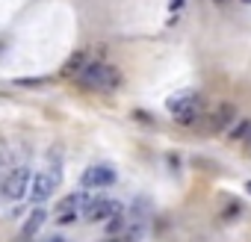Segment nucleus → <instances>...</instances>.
Segmentation results:
<instances>
[{
  "label": "nucleus",
  "mask_w": 251,
  "mask_h": 242,
  "mask_svg": "<svg viewBox=\"0 0 251 242\" xmlns=\"http://www.w3.org/2000/svg\"><path fill=\"white\" fill-rule=\"evenodd\" d=\"M77 83L83 89H92V92H112L121 86V71L106 65V62H89L77 74Z\"/></svg>",
  "instance_id": "obj_1"
},
{
  "label": "nucleus",
  "mask_w": 251,
  "mask_h": 242,
  "mask_svg": "<svg viewBox=\"0 0 251 242\" xmlns=\"http://www.w3.org/2000/svg\"><path fill=\"white\" fill-rule=\"evenodd\" d=\"M30 169L27 166H18V169H12L6 177H3V183H0V195H3L6 201H21L24 195H27V186H30Z\"/></svg>",
  "instance_id": "obj_2"
},
{
  "label": "nucleus",
  "mask_w": 251,
  "mask_h": 242,
  "mask_svg": "<svg viewBox=\"0 0 251 242\" xmlns=\"http://www.w3.org/2000/svg\"><path fill=\"white\" fill-rule=\"evenodd\" d=\"M62 180V171L59 169H50V171H39L36 177H30V186H27V195L36 201V204H42V201H48L50 195H53V189H56V183Z\"/></svg>",
  "instance_id": "obj_3"
},
{
  "label": "nucleus",
  "mask_w": 251,
  "mask_h": 242,
  "mask_svg": "<svg viewBox=\"0 0 251 242\" xmlns=\"http://www.w3.org/2000/svg\"><path fill=\"white\" fill-rule=\"evenodd\" d=\"M89 192H74V195H68V198H62L59 204H56V221L59 224H74L77 218H80V210H86L89 207Z\"/></svg>",
  "instance_id": "obj_4"
},
{
  "label": "nucleus",
  "mask_w": 251,
  "mask_h": 242,
  "mask_svg": "<svg viewBox=\"0 0 251 242\" xmlns=\"http://www.w3.org/2000/svg\"><path fill=\"white\" fill-rule=\"evenodd\" d=\"M115 183V169L112 166H89L86 171H83V177H80V186L83 189H106V186H112Z\"/></svg>",
  "instance_id": "obj_5"
},
{
  "label": "nucleus",
  "mask_w": 251,
  "mask_h": 242,
  "mask_svg": "<svg viewBox=\"0 0 251 242\" xmlns=\"http://www.w3.org/2000/svg\"><path fill=\"white\" fill-rule=\"evenodd\" d=\"M210 124H207V130H213V133H222V130H227L230 124H233V121H236V106L233 103H219L213 112H210Z\"/></svg>",
  "instance_id": "obj_6"
},
{
  "label": "nucleus",
  "mask_w": 251,
  "mask_h": 242,
  "mask_svg": "<svg viewBox=\"0 0 251 242\" xmlns=\"http://www.w3.org/2000/svg\"><path fill=\"white\" fill-rule=\"evenodd\" d=\"M83 213H86L89 221H109L112 216H118V213H124V210H121L118 201H106V198H100V201H89V207H86Z\"/></svg>",
  "instance_id": "obj_7"
},
{
  "label": "nucleus",
  "mask_w": 251,
  "mask_h": 242,
  "mask_svg": "<svg viewBox=\"0 0 251 242\" xmlns=\"http://www.w3.org/2000/svg\"><path fill=\"white\" fill-rule=\"evenodd\" d=\"M89 62H92L89 50H74V53L65 59V65H62V77H77V74H80Z\"/></svg>",
  "instance_id": "obj_8"
},
{
  "label": "nucleus",
  "mask_w": 251,
  "mask_h": 242,
  "mask_svg": "<svg viewBox=\"0 0 251 242\" xmlns=\"http://www.w3.org/2000/svg\"><path fill=\"white\" fill-rule=\"evenodd\" d=\"M45 221H48V213H45L42 207H36V210L30 213V218L24 221V236H27V239H30V236H36V233L45 227Z\"/></svg>",
  "instance_id": "obj_9"
},
{
  "label": "nucleus",
  "mask_w": 251,
  "mask_h": 242,
  "mask_svg": "<svg viewBox=\"0 0 251 242\" xmlns=\"http://www.w3.org/2000/svg\"><path fill=\"white\" fill-rule=\"evenodd\" d=\"M198 100V92H180V95H175L172 100H169V109L172 112H180V109H186L189 103H195Z\"/></svg>",
  "instance_id": "obj_10"
},
{
  "label": "nucleus",
  "mask_w": 251,
  "mask_h": 242,
  "mask_svg": "<svg viewBox=\"0 0 251 242\" xmlns=\"http://www.w3.org/2000/svg\"><path fill=\"white\" fill-rule=\"evenodd\" d=\"M198 109H201V97H198L195 103H189L186 109H180V112H175V115H177V124H183V127H186V124H192V121L198 118Z\"/></svg>",
  "instance_id": "obj_11"
},
{
  "label": "nucleus",
  "mask_w": 251,
  "mask_h": 242,
  "mask_svg": "<svg viewBox=\"0 0 251 242\" xmlns=\"http://www.w3.org/2000/svg\"><path fill=\"white\" fill-rule=\"evenodd\" d=\"M248 127H251V118H236L233 124H230V139L233 142H242L248 136Z\"/></svg>",
  "instance_id": "obj_12"
},
{
  "label": "nucleus",
  "mask_w": 251,
  "mask_h": 242,
  "mask_svg": "<svg viewBox=\"0 0 251 242\" xmlns=\"http://www.w3.org/2000/svg\"><path fill=\"white\" fill-rule=\"evenodd\" d=\"M121 239H124V242H139V239H142V224H133V227H127V230H121Z\"/></svg>",
  "instance_id": "obj_13"
},
{
  "label": "nucleus",
  "mask_w": 251,
  "mask_h": 242,
  "mask_svg": "<svg viewBox=\"0 0 251 242\" xmlns=\"http://www.w3.org/2000/svg\"><path fill=\"white\" fill-rule=\"evenodd\" d=\"M106 230H109V233H121V230H124V213L112 216V218H109V224H106Z\"/></svg>",
  "instance_id": "obj_14"
},
{
  "label": "nucleus",
  "mask_w": 251,
  "mask_h": 242,
  "mask_svg": "<svg viewBox=\"0 0 251 242\" xmlns=\"http://www.w3.org/2000/svg\"><path fill=\"white\" fill-rule=\"evenodd\" d=\"M239 213H242L239 204H236V207H227V210H225V218H239Z\"/></svg>",
  "instance_id": "obj_15"
},
{
  "label": "nucleus",
  "mask_w": 251,
  "mask_h": 242,
  "mask_svg": "<svg viewBox=\"0 0 251 242\" xmlns=\"http://www.w3.org/2000/svg\"><path fill=\"white\" fill-rule=\"evenodd\" d=\"M136 118H139V121H145V124H151V115H148V112H136Z\"/></svg>",
  "instance_id": "obj_16"
},
{
  "label": "nucleus",
  "mask_w": 251,
  "mask_h": 242,
  "mask_svg": "<svg viewBox=\"0 0 251 242\" xmlns=\"http://www.w3.org/2000/svg\"><path fill=\"white\" fill-rule=\"evenodd\" d=\"M183 6V0H172V9H180Z\"/></svg>",
  "instance_id": "obj_17"
},
{
  "label": "nucleus",
  "mask_w": 251,
  "mask_h": 242,
  "mask_svg": "<svg viewBox=\"0 0 251 242\" xmlns=\"http://www.w3.org/2000/svg\"><path fill=\"white\" fill-rule=\"evenodd\" d=\"M245 192H248V195H251V180H248V183H245Z\"/></svg>",
  "instance_id": "obj_18"
},
{
  "label": "nucleus",
  "mask_w": 251,
  "mask_h": 242,
  "mask_svg": "<svg viewBox=\"0 0 251 242\" xmlns=\"http://www.w3.org/2000/svg\"><path fill=\"white\" fill-rule=\"evenodd\" d=\"M50 242H65V239H62V236H53V239H50Z\"/></svg>",
  "instance_id": "obj_19"
},
{
  "label": "nucleus",
  "mask_w": 251,
  "mask_h": 242,
  "mask_svg": "<svg viewBox=\"0 0 251 242\" xmlns=\"http://www.w3.org/2000/svg\"><path fill=\"white\" fill-rule=\"evenodd\" d=\"M239 3H245V6H251V0H239Z\"/></svg>",
  "instance_id": "obj_20"
},
{
  "label": "nucleus",
  "mask_w": 251,
  "mask_h": 242,
  "mask_svg": "<svg viewBox=\"0 0 251 242\" xmlns=\"http://www.w3.org/2000/svg\"><path fill=\"white\" fill-rule=\"evenodd\" d=\"M0 166H3V154H0Z\"/></svg>",
  "instance_id": "obj_21"
},
{
  "label": "nucleus",
  "mask_w": 251,
  "mask_h": 242,
  "mask_svg": "<svg viewBox=\"0 0 251 242\" xmlns=\"http://www.w3.org/2000/svg\"><path fill=\"white\" fill-rule=\"evenodd\" d=\"M216 3H225V0H216Z\"/></svg>",
  "instance_id": "obj_22"
}]
</instances>
